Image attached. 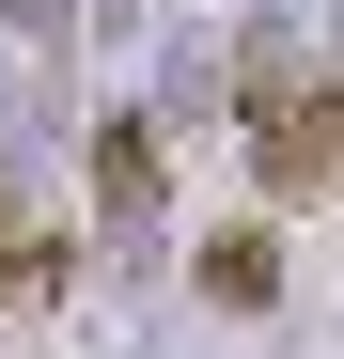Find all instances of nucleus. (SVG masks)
<instances>
[{
    "label": "nucleus",
    "instance_id": "f257e3e1",
    "mask_svg": "<svg viewBox=\"0 0 344 359\" xmlns=\"http://www.w3.org/2000/svg\"><path fill=\"white\" fill-rule=\"evenodd\" d=\"M94 219H110V234L157 219V126H126V109L94 126Z\"/></svg>",
    "mask_w": 344,
    "mask_h": 359
},
{
    "label": "nucleus",
    "instance_id": "f03ea898",
    "mask_svg": "<svg viewBox=\"0 0 344 359\" xmlns=\"http://www.w3.org/2000/svg\"><path fill=\"white\" fill-rule=\"evenodd\" d=\"M204 297H235V313H266V297H282V250H266L251 219H235V234H204Z\"/></svg>",
    "mask_w": 344,
    "mask_h": 359
}]
</instances>
